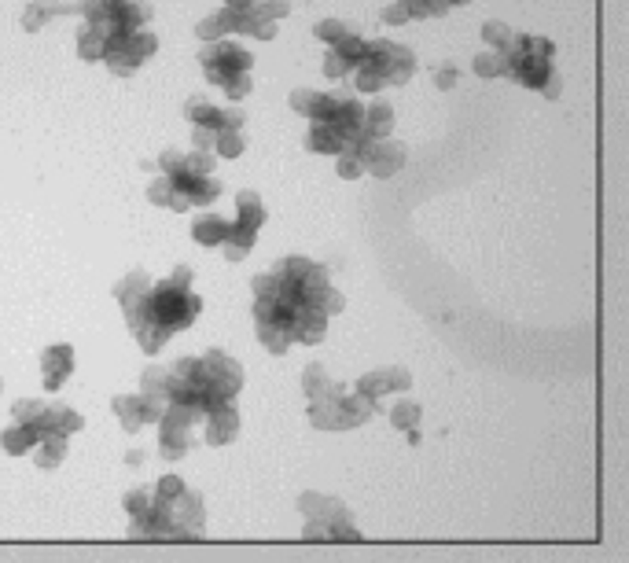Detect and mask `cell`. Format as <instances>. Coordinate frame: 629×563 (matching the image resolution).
Wrapping results in <instances>:
<instances>
[{
	"label": "cell",
	"mask_w": 629,
	"mask_h": 563,
	"mask_svg": "<svg viewBox=\"0 0 629 563\" xmlns=\"http://www.w3.org/2000/svg\"><path fill=\"white\" fill-rule=\"evenodd\" d=\"M41 409H44L41 402H26V398H23V402L12 406V420H19V424H33V420L41 416Z\"/></svg>",
	"instance_id": "cell-46"
},
{
	"label": "cell",
	"mask_w": 629,
	"mask_h": 563,
	"mask_svg": "<svg viewBox=\"0 0 629 563\" xmlns=\"http://www.w3.org/2000/svg\"><path fill=\"white\" fill-rule=\"evenodd\" d=\"M472 71H475L479 78H504V60H500V52H497V48H493V52H479L475 63H472Z\"/></svg>",
	"instance_id": "cell-35"
},
{
	"label": "cell",
	"mask_w": 629,
	"mask_h": 563,
	"mask_svg": "<svg viewBox=\"0 0 629 563\" xmlns=\"http://www.w3.org/2000/svg\"><path fill=\"white\" fill-rule=\"evenodd\" d=\"M151 486H137V490H129L126 497H122V504H126V512H129V520H144L148 516V509H151Z\"/></svg>",
	"instance_id": "cell-34"
},
{
	"label": "cell",
	"mask_w": 629,
	"mask_h": 563,
	"mask_svg": "<svg viewBox=\"0 0 629 563\" xmlns=\"http://www.w3.org/2000/svg\"><path fill=\"white\" fill-rule=\"evenodd\" d=\"M224 5H228V8H240V12H247V8L254 5V0H224Z\"/></svg>",
	"instance_id": "cell-52"
},
{
	"label": "cell",
	"mask_w": 629,
	"mask_h": 563,
	"mask_svg": "<svg viewBox=\"0 0 629 563\" xmlns=\"http://www.w3.org/2000/svg\"><path fill=\"white\" fill-rule=\"evenodd\" d=\"M221 89L228 92V100H247L251 89H254V81H251V74H233V78L221 81Z\"/></svg>",
	"instance_id": "cell-44"
},
{
	"label": "cell",
	"mask_w": 629,
	"mask_h": 563,
	"mask_svg": "<svg viewBox=\"0 0 629 563\" xmlns=\"http://www.w3.org/2000/svg\"><path fill=\"white\" fill-rule=\"evenodd\" d=\"M317 310H320L324 317H335V313L347 310V299H342V291H335L331 284H324L320 295H317Z\"/></svg>",
	"instance_id": "cell-41"
},
{
	"label": "cell",
	"mask_w": 629,
	"mask_h": 563,
	"mask_svg": "<svg viewBox=\"0 0 629 563\" xmlns=\"http://www.w3.org/2000/svg\"><path fill=\"white\" fill-rule=\"evenodd\" d=\"M456 81H461V71H456L453 63H442V67L434 71V85H438L442 92H445V89H453Z\"/></svg>",
	"instance_id": "cell-49"
},
{
	"label": "cell",
	"mask_w": 629,
	"mask_h": 563,
	"mask_svg": "<svg viewBox=\"0 0 629 563\" xmlns=\"http://www.w3.org/2000/svg\"><path fill=\"white\" fill-rule=\"evenodd\" d=\"M185 115H188V122H192V126H203V129H214V133L247 126V115H243L240 107L224 110V107H214V103H206V100H199V96L185 103Z\"/></svg>",
	"instance_id": "cell-11"
},
{
	"label": "cell",
	"mask_w": 629,
	"mask_h": 563,
	"mask_svg": "<svg viewBox=\"0 0 629 563\" xmlns=\"http://www.w3.org/2000/svg\"><path fill=\"white\" fill-rule=\"evenodd\" d=\"M37 438H41V431L33 427V424H12L8 431H5V438H0V445H5V453H12V457H19V453H30V449L37 445Z\"/></svg>",
	"instance_id": "cell-25"
},
{
	"label": "cell",
	"mask_w": 629,
	"mask_h": 563,
	"mask_svg": "<svg viewBox=\"0 0 629 563\" xmlns=\"http://www.w3.org/2000/svg\"><path fill=\"white\" fill-rule=\"evenodd\" d=\"M110 409H114V416H119L122 431L137 434L144 424H158L166 402L162 398H151V394H119V398L110 402Z\"/></svg>",
	"instance_id": "cell-9"
},
{
	"label": "cell",
	"mask_w": 629,
	"mask_h": 563,
	"mask_svg": "<svg viewBox=\"0 0 629 563\" xmlns=\"http://www.w3.org/2000/svg\"><path fill=\"white\" fill-rule=\"evenodd\" d=\"M33 449H37V453H33L37 468L41 472H52V468H60L63 457H67V434H41Z\"/></svg>",
	"instance_id": "cell-22"
},
{
	"label": "cell",
	"mask_w": 629,
	"mask_h": 563,
	"mask_svg": "<svg viewBox=\"0 0 629 563\" xmlns=\"http://www.w3.org/2000/svg\"><path fill=\"white\" fill-rule=\"evenodd\" d=\"M383 23H386V26H402V23H409V5H405V0H394L390 8H383Z\"/></svg>",
	"instance_id": "cell-48"
},
{
	"label": "cell",
	"mask_w": 629,
	"mask_h": 563,
	"mask_svg": "<svg viewBox=\"0 0 629 563\" xmlns=\"http://www.w3.org/2000/svg\"><path fill=\"white\" fill-rule=\"evenodd\" d=\"M188 449H195V434L192 427H177V424H158V457L166 461H181Z\"/></svg>",
	"instance_id": "cell-19"
},
{
	"label": "cell",
	"mask_w": 629,
	"mask_h": 563,
	"mask_svg": "<svg viewBox=\"0 0 629 563\" xmlns=\"http://www.w3.org/2000/svg\"><path fill=\"white\" fill-rule=\"evenodd\" d=\"M203 313V299L192 291V269L188 265H177L174 276L158 280L144 291V302H140V313L133 320V335L137 343L148 358H155L166 343L169 335L188 328L195 317Z\"/></svg>",
	"instance_id": "cell-1"
},
{
	"label": "cell",
	"mask_w": 629,
	"mask_h": 563,
	"mask_svg": "<svg viewBox=\"0 0 629 563\" xmlns=\"http://www.w3.org/2000/svg\"><path fill=\"white\" fill-rule=\"evenodd\" d=\"M394 129V107L386 100H376L365 107V137L368 140H379V137H390Z\"/></svg>",
	"instance_id": "cell-23"
},
{
	"label": "cell",
	"mask_w": 629,
	"mask_h": 563,
	"mask_svg": "<svg viewBox=\"0 0 629 563\" xmlns=\"http://www.w3.org/2000/svg\"><path fill=\"white\" fill-rule=\"evenodd\" d=\"M361 63L376 67V71L383 74L386 89H390V85H405V81L416 74V55H413V48L394 44V41H368V48H365V55H361Z\"/></svg>",
	"instance_id": "cell-7"
},
{
	"label": "cell",
	"mask_w": 629,
	"mask_h": 563,
	"mask_svg": "<svg viewBox=\"0 0 629 563\" xmlns=\"http://www.w3.org/2000/svg\"><path fill=\"white\" fill-rule=\"evenodd\" d=\"M338 177H342V181L365 177V162H361L357 155H350V151H338Z\"/></svg>",
	"instance_id": "cell-43"
},
{
	"label": "cell",
	"mask_w": 629,
	"mask_h": 563,
	"mask_svg": "<svg viewBox=\"0 0 629 563\" xmlns=\"http://www.w3.org/2000/svg\"><path fill=\"white\" fill-rule=\"evenodd\" d=\"M240 434V413L233 402H224V406H214L206 413V442L210 445H228Z\"/></svg>",
	"instance_id": "cell-18"
},
{
	"label": "cell",
	"mask_w": 629,
	"mask_h": 563,
	"mask_svg": "<svg viewBox=\"0 0 629 563\" xmlns=\"http://www.w3.org/2000/svg\"><path fill=\"white\" fill-rule=\"evenodd\" d=\"M166 512H169L166 541H199L203 538V497L195 490L185 486L177 497H169Z\"/></svg>",
	"instance_id": "cell-8"
},
{
	"label": "cell",
	"mask_w": 629,
	"mask_h": 563,
	"mask_svg": "<svg viewBox=\"0 0 629 563\" xmlns=\"http://www.w3.org/2000/svg\"><path fill=\"white\" fill-rule=\"evenodd\" d=\"M324 331H328V317H324L317 306H295V310H291V317H288V335H291V343L317 347V343H324Z\"/></svg>",
	"instance_id": "cell-13"
},
{
	"label": "cell",
	"mask_w": 629,
	"mask_h": 563,
	"mask_svg": "<svg viewBox=\"0 0 629 563\" xmlns=\"http://www.w3.org/2000/svg\"><path fill=\"white\" fill-rule=\"evenodd\" d=\"M78 15H85V23H96L103 33L107 30H137L144 23H151V5L148 0H78Z\"/></svg>",
	"instance_id": "cell-5"
},
{
	"label": "cell",
	"mask_w": 629,
	"mask_h": 563,
	"mask_svg": "<svg viewBox=\"0 0 629 563\" xmlns=\"http://www.w3.org/2000/svg\"><path fill=\"white\" fill-rule=\"evenodd\" d=\"M177 196H185L192 206H210L221 196V181H214L210 174H174L169 177Z\"/></svg>",
	"instance_id": "cell-14"
},
{
	"label": "cell",
	"mask_w": 629,
	"mask_h": 563,
	"mask_svg": "<svg viewBox=\"0 0 629 563\" xmlns=\"http://www.w3.org/2000/svg\"><path fill=\"white\" fill-rule=\"evenodd\" d=\"M151 288V276L144 272V269H133L126 280H119L114 284V299L122 302V313H126V324L133 328V320H137V313H140V302H144V291Z\"/></svg>",
	"instance_id": "cell-15"
},
{
	"label": "cell",
	"mask_w": 629,
	"mask_h": 563,
	"mask_svg": "<svg viewBox=\"0 0 629 563\" xmlns=\"http://www.w3.org/2000/svg\"><path fill=\"white\" fill-rule=\"evenodd\" d=\"M199 63H203L206 81L221 85L224 78H233V74H251L254 55L243 44H236V41L217 37V41H206V48L199 52Z\"/></svg>",
	"instance_id": "cell-6"
},
{
	"label": "cell",
	"mask_w": 629,
	"mask_h": 563,
	"mask_svg": "<svg viewBox=\"0 0 629 563\" xmlns=\"http://www.w3.org/2000/svg\"><path fill=\"white\" fill-rule=\"evenodd\" d=\"M55 15H60V0H30V8L23 12V30L37 33V30H44Z\"/></svg>",
	"instance_id": "cell-29"
},
{
	"label": "cell",
	"mask_w": 629,
	"mask_h": 563,
	"mask_svg": "<svg viewBox=\"0 0 629 563\" xmlns=\"http://www.w3.org/2000/svg\"><path fill=\"white\" fill-rule=\"evenodd\" d=\"M151 490H155L162 501H169V497H177V493L185 490V482H181V475H162V479H158Z\"/></svg>",
	"instance_id": "cell-47"
},
{
	"label": "cell",
	"mask_w": 629,
	"mask_h": 563,
	"mask_svg": "<svg viewBox=\"0 0 629 563\" xmlns=\"http://www.w3.org/2000/svg\"><path fill=\"white\" fill-rule=\"evenodd\" d=\"M236 221L247 224V229H262L265 224V206H262V196L258 192H240L236 196Z\"/></svg>",
	"instance_id": "cell-27"
},
{
	"label": "cell",
	"mask_w": 629,
	"mask_h": 563,
	"mask_svg": "<svg viewBox=\"0 0 629 563\" xmlns=\"http://www.w3.org/2000/svg\"><path fill=\"white\" fill-rule=\"evenodd\" d=\"M335 48H338L342 55H347V60H354V63H361V55H365V48H368V41H365L361 33H354V30H350V33H347V37H342V41H338Z\"/></svg>",
	"instance_id": "cell-45"
},
{
	"label": "cell",
	"mask_w": 629,
	"mask_h": 563,
	"mask_svg": "<svg viewBox=\"0 0 629 563\" xmlns=\"http://www.w3.org/2000/svg\"><path fill=\"white\" fill-rule=\"evenodd\" d=\"M166 379H169V368L148 365L144 376H140V394H151V398H162L166 402Z\"/></svg>",
	"instance_id": "cell-32"
},
{
	"label": "cell",
	"mask_w": 629,
	"mask_h": 563,
	"mask_svg": "<svg viewBox=\"0 0 629 563\" xmlns=\"http://www.w3.org/2000/svg\"><path fill=\"white\" fill-rule=\"evenodd\" d=\"M379 406L368 402L365 394L357 390H338V394H328V398H317L310 402L306 416L317 431H350L357 424H365Z\"/></svg>",
	"instance_id": "cell-3"
},
{
	"label": "cell",
	"mask_w": 629,
	"mask_h": 563,
	"mask_svg": "<svg viewBox=\"0 0 629 563\" xmlns=\"http://www.w3.org/2000/svg\"><path fill=\"white\" fill-rule=\"evenodd\" d=\"M243 151H247V140L240 129H221L214 137V155H221V158H240Z\"/></svg>",
	"instance_id": "cell-30"
},
{
	"label": "cell",
	"mask_w": 629,
	"mask_h": 563,
	"mask_svg": "<svg viewBox=\"0 0 629 563\" xmlns=\"http://www.w3.org/2000/svg\"><path fill=\"white\" fill-rule=\"evenodd\" d=\"M299 512L306 516V541H361L347 504L324 493H302Z\"/></svg>",
	"instance_id": "cell-2"
},
{
	"label": "cell",
	"mask_w": 629,
	"mask_h": 563,
	"mask_svg": "<svg viewBox=\"0 0 629 563\" xmlns=\"http://www.w3.org/2000/svg\"><path fill=\"white\" fill-rule=\"evenodd\" d=\"M228 233H233V221L228 217H217V214H206V217H195L192 224V236L199 247H221L228 240Z\"/></svg>",
	"instance_id": "cell-20"
},
{
	"label": "cell",
	"mask_w": 629,
	"mask_h": 563,
	"mask_svg": "<svg viewBox=\"0 0 629 563\" xmlns=\"http://www.w3.org/2000/svg\"><path fill=\"white\" fill-rule=\"evenodd\" d=\"M357 89H361L365 96H376V92H383V89H386V81H383V74H379L376 67L357 63Z\"/></svg>",
	"instance_id": "cell-40"
},
{
	"label": "cell",
	"mask_w": 629,
	"mask_h": 563,
	"mask_svg": "<svg viewBox=\"0 0 629 563\" xmlns=\"http://www.w3.org/2000/svg\"><path fill=\"white\" fill-rule=\"evenodd\" d=\"M302 390H306V398L317 402V398H328V394H338V390H347L342 383H331L328 368L324 365H306L302 372Z\"/></svg>",
	"instance_id": "cell-24"
},
{
	"label": "cell",
	"mask_w": 629,
	"mask_h": 563,
	"mask_svg": "<svg viewBox=\"0 0 629 563\" xmlns=\"http://www.w3.org/2000/svg\"><path fill=\"white\" fill-rule=\"evenodd\" d=\"M306 151L338 155V151H347V137H342L338 129H331V126H324V122H313L306 129Z\"/></svg>",
	"instance_id": "cell-21"
},
{
	"label": "cell",
	"mask_w": 629,
	"mask_h": 563,
	"mask_svg": "<svg viewBox=\"0 0 629 563\" xmlns=\"http://www.w3.org/2000/svg\"><path fill=\"white\" fill-rule=\"evenodd\" d=\"M405 158H409L405 144H397V140H390V137L368 140V148L361 151V162H365V170H368L372 177H379V181L394 177V174H397V170H402V166H405Z\"/></svg>",
	"instance_id": "cell-10"
},
{
	"label": "cell",
	"mask_w": 629,
	"mask_h": 563,
	"mask_svg": "<svg viewBox=\"0 0 629 563\" xmlns=\"http://www.w3.org/2000/svg\"><path fill=\"white\" fill-rule=\"evenodd\" d=\"M320 100H324V92H313V89H295V92H291V107L299 110V115H306L310 122L317 119Z\"/></svg>",
	"instance_id": "cell-36"
},
{
	"label": "cell",
	"mask_w": 629,
	"mask_h": 563,
	"mask_svg": "<svg viewBox=\"0 0 629 563\" xmlns=\"http://www.w3.org/2000/svg\"><path fill=\"white\" fill-rule=\"evenodd\" d=\"M449 5H453V8H461V5H468V0H449Z\"/></svg>",
	"instance_id": "cell-53"
},
{
	"label": "cell",
	"mask_w": 629,
	"mask_h": 563,
	"mask_svg": "<svg viewBox=\"0 0 629 563\" xmlns=\"http://www.w3.org/2000/svg\"><path fill=\"white\" fill-rule=\"evenodd\" d=\"M258 343L272 354V358H283L291 350V335H288V324H272V320H258Z\"/></svg>",
	"instance_id": "cell-26"
},
{
	"label": "cell",
	"mask_w": 629,
	"mask_h": 563,
	"mask_svg": "<svg viewBox=\"0 0 629 563\" xmlns=\"http://www.w3.org/2000/svg\"><path fill=\"white\" fill-rule=\"evenodd\" d=\"M409 386H413L409 368H402V365H390V368H376V372L361 376L354 390H357V394H365L368 402H376V406H379L383 394H390V390H409Z\"/></svg>",
	"instance_id": "cell-12"
},
{
	"label": "cell",
	"mask_w": 629,
	"mask_h": 563,
	"mask_svg": "<svg viewBox=\"0 0 629 563\" xmlns=\"http://www.w3.org/2000/svg\"><path fill=\"white\" fill-rule=\"evenodd\" d=\"M559 92H563V81H559V74H552L545 85H541V96H548V100H559Z\"/></svg>",
	"instance_id": "cell-51"
},
{
	"label": "cell",
	"mask_w": 629,
	"mask_h": 563,
	"mask_svg": "<svg viewBox=\"0 0 629 563\" xmlns=\"http://www.w3.org/2000/svg\"><path fill=\"white\" fill-rule=\"evenodd\" d=\"M214 137H217L214 129H203V126H195V133H192V144L206 151V148H214Z\"/></svg>",
	"instance_id": "cell-50"
},
{
	"label": "cell",
	"mask_w": 629,
	"mask_h": 563,
	"mask_svg": "<svg viewBox=\"0 0 629 563\" xmlns=\"http://www.w3.org/2000/svg\"><path fill=\"white\" fill-rule=\"evenodd\" d=\"M41 372H44V390H60L67 383V376L74 372V347H67V343L48 347L41 354Z\"/></svg>",
	"instance_id": "cell-16"
},
{
	"label": "cell",
	"mask_w": 629,
	"mask_h": 563,
	"mask_svg": "<svg viewBox=\"0 0 629 563\" xmlns=\"http://www.w3.org/2000/svg\"><path fill=\"white\" fill-rule=\"evenodd\" d=\"M240 386H243V368L224 350H210L206 358H199V394H203V409L206 413L214 406L236 402Z\"/></svg>",
	"instance_id": "cell-4"
},
{
	"label": "cell",
	"mask_w": 629,
	"mask_h": 563,
	"mask_svg": "<svg viewBox=\"0 0 629 563\" xmlns=\"http://www.w3.org/2000/svg\"><path fill=\"white\" fill-rule=\"evenodd\" d=\"M33 427H37L41 434H67V438H71L74 431L85 427V420H81V413L71 409V406H44L41 416L33 420Z\"/></svg>",
	"instance_id": "cell-17"
},
{
	"label": "cell",
	"mask_w": 629,
	"mask_h": 563,
	"mask_svg": "<svg viewBox=\"0 0 629 563\" xmlns=\"http://www.w3.org/2000/svg\"><path fill=\"white\" fill-rule=\"evenodd\" d=\"M354 67H357V63H354V60H347V55H342L338 48H331V52L324 55V74H328L331 81H338V78H347V74H350Z\"/></svg>",
	"instance_id": "cell-38"
},
{
	"label": "cell",
	"mask_w": 629,
	"mask_h": 563,
	"mask_svg": "<svg viewBox=\"0 0 629 563\" xmlns=\"http://www.w3.org/2000/svg\"><path fill=\"white\" fill-rule=\"evenodd\" d=\"M251 15L269 19V23H280V19L291 15V0H254V5H251Z\"/></svg>",
	"instance_id": "cell-33"
},
{
	"label": "cell",
	"mask_w": 629,
	"mask_h": 563,
	"mask_svg": "<svg viewBox=\"0 0 629 563\" xmlns=\"http://www.w3.org/2000/svg\"><path fill=\"white\" fill-rule=\"evenodd\" d=\"M424 416V409L413 402V398H402V402H394V409H390V424L397 427V431H409V427H416V420Z\"/></svg>",
	"instance_id": "cell-31"
},
{
	"label": "cell",
	"mask_w": 629,
	"mask_h": 563,
	"mask_svg": "<svg viewBox=\"0 0 629 563\" xmlns=\"http://www.w3.org/2000/svg\"><path fill=\"white\" fill-rule=\"evenodd\" d=\"M148 199H151L155 206H169V203H174V185H169L166 174H158V177L148 185Z\"/></svg>",
	"instance_id": "cell-42"
},
{
	"label": "cell",
	"mask_w": 629,
	"mask_h": 563,
	"mask_svg": "<svg viewBox=\"0 0 629 563\" xmlns=\"http://www.w3.org/2000/svg\"><path fill=\"white\" fill-rule=\"evenodd\" d=\"M350 33V26L347 23H342V19H320L317 26H313V37H320L328 48H335L342 37H347Z\"/></svg>",
	"instance_id": "cell-37"
},
{
	"label": "cell",
	"mask_w": 629,
	"mask_h": 563,
	"mask_svg": "<svg viewBox=\"0 0 629 563\" xmlns=\"http://www.w3.org/2000/svg\"><path fill=\"white\" fill-rule=\"evenodd\" d=\"M511 37H516V33H511V26H504L500 19L482 23V41H486V44H493L497 52H500V48H508V41H511Z\"/></svg>",
	"instance_id": "cell-39"
},
{
	"label": "cell",
	"mask_w": 629,
	"mask_h": 563,
	"mask_svg": "<svg viewBox=\"0 0 629 563\" xmlns=\"http://www.w3.org/2000/svg\"><path fill=\"white\" fill-rule=\"evenodd\" d=\"M103 48H107L103 30H100L96 23H85V26L78 30V55H81L85 63H100V60H103Z\"/></svg>",
	"instance_id": "cell-28"
}]
</instances>
